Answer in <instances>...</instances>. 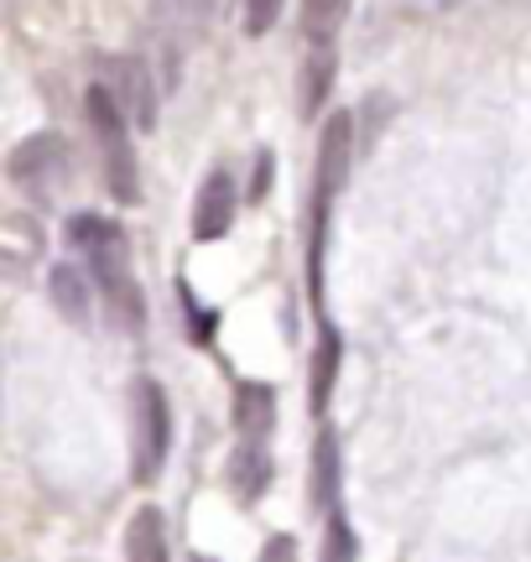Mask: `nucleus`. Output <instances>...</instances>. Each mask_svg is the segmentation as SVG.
I'll return each mask as SVG.
<instances>
[{"label": "nucleus", "mask_w": 531, "mask_h": 562, "mask_svg": "<svg viewBox=\"0 0 531 562\" xmlns=\"http://www.w3.org/2000/svg\"><path fill=\"white\" fill-rule=\"evenodd\" d=\"M125 562H172V552H167V521L157 505H142L125 521Z\"/></svg>", "instance_id": "obj_8"}, {"label": "nucleus", "mask_w": 531, "mask_h": 562, "mask_svg": "<svg viewBox=\"0 0 531 562\" xmlns=\"http://www.w3.org/2000/svg\"><path fill=\"white\" fill-rule=\"evenodd\" d=\"M349 16V0H303V32L313 47H328L339 21Z\"/></svg>", "instance_id": "obj_12"}, {"label": "nucleus", "mask_w": 531, "mask_h": 562, "mask_svg": "<svg viewBox=\"0 0 531 562\" xmlns=\"http://www.w3.org/2000/svg\"><path fill=\"white\" fill-rule=\"evenodd\" d=\"M266 484H271V453H266V442L240 438L235 459H229V490H235V501L256 505L266 495Z\"/></svg>", "instance_id": "obj_7"}, {"label": "nucleus", "mask_w": 531, "mask_h": 562, "mask_svg": "<svg viewBox=\"0 0 531 562\" xmlns=\"http://www.w3.org/2000/svg\"><path fill=\"white\" fill-rule=\"evenodd\" d=\"M193 562H208V558H193Z\"/></svg>", "instance_id": "obj_20"}, {"label": "nucleus", "mask_w": 531, "mask_h": 562, "mask_svg": "<svg viewBox=\"0 0 531 562\" xmlns=\"http://www.w3.org/2000/svg\"><path fill=\"white\" fill-rule=\"evenodd\" d=\"M47 297L58 307L68 323H89V277H83L79 266H53V277H47Z\"/></svg>", "instance_id": "obj_10"}, {"label": "nucleus", "mask_w": 531, "mask_h": 562, "mask_svg": "<svg viewBox=\"0 0 531 562\" xmlns=\"http://www.w3.org/2000/svg\"><path fill=\"white\" fill-rule=\"evenodd\" d=\"M349 140H354V121H349L344 110H334V121L324 125V140H318V203H328L334 199V188L344 182Z\"/></svg>", "instance_id": "obj_6"}, {"label": "nucleus", "mask_w": 531, "mask_h": 562, "mask_svg": "<svg viewBox=\"0 0 531 562\" xmlns=\"http://www.w3.org/2000/svg\"><path fill=\"white\" fill-rule=\"evenodd\" d=\"M334 480H339V442H334V432H324V438H318V453H313V501L318 505H328Z\"/></svg>", "instance_id": "obj_14"}, {"label": "nucleus", "mask_w": 531, "mask_h": 562, "mask_svg": "<svg viewBox=\"0 0 531 562\" xmlns=\"http://www.w3.org/2000/svg\"><path fill=\"white\" fill-rule=\"evenodd\" d=\"M271 422H276V412H271V391H266V385H240V396H235V427H240V438H261L266 442Z\"/></svg>", "instance_id": "obj_11"}, {"label": "nucleus", "mask_w": 531, "mask_h": 562, "mask_svg": "<svg viewBox=\"0 0 531 562\" xmlns=\"http://www.w3.org/2000/svg\"><path fill=\"white\" fill-rule=\"evenodd\" d=\"M83 110H89V131L104 151V178H110V193L125 203H136V161H131V136H125V115L121 100L104 89V83H89L83 94Z\"/></svg>", "instance_id": "obj_1"}, {"label": "nucleus", "mask_w": 531, "mask_h": 562, "mask_svg": "<svg viewBox=\"0 0 531 562\" xmlns=\"http://www.w3.org/2000/svg\"><path fill=\"white\" fill-rule=\"evenodd\" d=\"M235 209H240L235 178H229V172H208L204 188H199V203H193V240L199 245L219 240L229 224H235Z\"/></svg>", "instance_id": "obj_4"}, {"label": "nucleus", "mask_w": 531, "mask_h": 562, "mask_svg": "<svg viewBox=\"0 0 531 562\" xmlns=\"http://www.w3.org/2000/svg\"><path fill=\"white\" fill-rule=\"evenodd\" d=\"M63 172H68V146H63V136H53V131L26 136L16 151H11V161H5V178L16 182L21 193H32V199H47L63 182Z\"/></svg>", "instance_id": "obj_3"}, {"label": "nucleus", "mask_w": 531, "mask_h": 562, "mask_svg": "<svg viewBox=\"0 0 531 562\" xmlns=\"http://www.w3.org/2000/svg\"><path fill=\"white\" fill-rule=\"evenodd\" d=\"M334 375H339V339L334 334H324V344H318V360H313V406L324 412L328 402V385H334Z\"/></svg>", "instance_id": "obj_16"}, {"label": "nucleus", "mask_w": 531, "mask_h": 562, "mask_svg": "<svg viewBox=\"0 0 531 562\" xmlns=\"http://www.w3.org/2000/svg\"><path fill=\"white\" fill-rule=\"evenodd\" d=\"M167 438H172V417H167L162 385L142 375L131 385V474L136 484H151L167 459Z\"/></svg>", "instance_id": "obj_2"}, {"label": "nucleus", "mask_w": 531, "mask_h": 562, "mask_svg": "<svg viewBox=\"0 0 531 562\" xmlns=\"http://www.w3.org/2000/svg\"><path fill=\"white\" fill-rule=\"evenodd\" d=\"M286 0H246V32L250 37H266L271 26H276V16H282Z\"/></svg>", "instance_id": "obj_17"}, {"label": "nucleus", "mask_w": 531, "mask_h": 562, "mask_svg": "<svg viewBox=\"0 0 531 562\" xmlns=\"http://www.w3.org/2000/svg\"><path fill=\"white\" fill-rule=\"evenodd\" d=\"M307 83H303V110L313 115L318 104H324V89H328V74H334V47H313V58H307Z\"/></svg>", "instance_id": "obj_15"}, {"label": "nucleus", "mask_w": 531, "mask_h": 562, "mask_svg": "<svg viewBox=\"0 0 531 562\" xmlns=\"http://www.w3.org/2000/svg\"><path fill=\"white\" fill-rule=\"evenodd\" d=\"M110 89V83H104ZM121 110L136 121V131H151L157 125V89H151V74H146L142 58H121L115 63V89H110Z\"/></svg>", "instance_id": "obj_5"}, {"label": "nucleus", "mask_w": 531, "mask_h": 562, "mask_svg": "<svg viewBox=\"0 0 531 562\" xmlns=\"http://www.w3.org/2000/svg\"><path fill=\"white\" fill-rule=\"evenodd\" d=\"M261 562H297V542L292 537H271L261 547Z\"/></svg>", "instance_id": "obj_19"}, {"label": "nucleus", "mask_w": 531, "mask_h": 562, "mask_svg": "<svg viewBox=\"0 0 531 562\" xmlns=\"http://www.w3.org/2000/svg\"><path fill=\"white\" fill-rule=\"evenodd\" d=\"M208 11H214V0H151V16L162 21L167 32H183V37H193L204 26Z\"/></svg>", "instance_id": "obj_13"}, {"label": "nucleus", "mask_w": 531, "mask_h": 562, "mask_svg": "<svg viewBox=\"0 0 531 562\" xmlns=\"http://www.w3.org/2000/svg\"><path fill=\"white\" fill-rule=\"evenodd\" d=\"M68 240L83 250V261L89 266H110V261H121V229L110 220H94V214H74L68 220Z\"/></svg>", "instance_id": "obj_9"}, {"label": "nucleus", "mask_w": 531, "mask_h": 562, "mask_svg": "<svg viewBox=\"0 0 531 562\" xmlns=\"http://www.w3.org/2000/svg\"><path fill=\"white\" fill-rule=\"evenodd\" d=\"M324 562H354V542H349V526L344 521H328Z\"/></svg>", "instance_id": "obj_18"}]
</instances>
